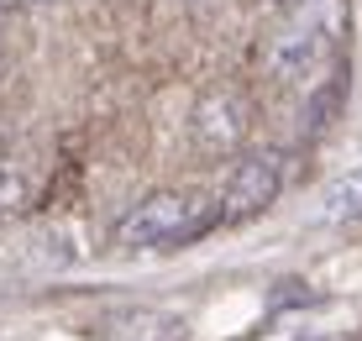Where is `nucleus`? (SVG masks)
Here are the masks:
<instances>
[{
    "mask_svg": "<svg viewBox=\"0 0 362 341\" xmlns=\"http://www.w3.org/2000/svg\"><path fill=\"white\" fill-rule=\"evenodd\" d=\"M221 216L210 210L205 195L194 189H163V195H147L142 205H132L116 221V242L121 247H179L194 242L199 231H210Z\"/></svg>",
    "mask_w": 362,
    "mask_h": 341,
    "instance_id": "f257e3e1",
    "label": "nucleus"
},
{
    "mask_svg": "<svg viewBox=\"0 0 362 341\" xmlns=\"http://www.w3.org/2000/svg\"><path fill=\"white\" fill-rule=\"evenodd\" d=\"M284 189V158L279 153H252L231 168L226 200H221V221H247L257 210H268Z\"/></svg>",
    "mask_w": 362,
    "mask_h": 341,
    "instance_id": "f03ea898",
    "label": "nucleus"
},
{
    "mask_svg": "<svg viewBox=\"0 0 362 341\" xmlns=\"http://www.w3.org/2000/svg\"><path fill=\"white\" fill-rule=\"evenodd\" d=\"M326 53H331V37L320 32V27H310V21H294L289 32L273 37L268 74L279 84H310L320 74V63H326Z\"/></svg>",
    "mask_w": 362,
    "mask_h": 341,
    "instance_id": "7ed1b4c3",
    "label": "nucleus"
},
{
    "mask_svg": "<svg viewBox=\"0 0 362 341\" xmlns=\"http://www.w3.org/2000/svg\"><path fill=\"white\" fill-rule=\"evenodd\" d=\"M189 132H194V142L205 147V153H236L242 137H247V100L231 95V90H210L194 105Z\"/></svg>",
    "mask_w": 362,
    "mask_h": 341,
    "instance_id": "20e7f679",
    "label": "nucleus"
},
{
    "mask_svg": "<svg viewBox=\"0 0 362 341\" xmlns=\"http://www.w3.org/2000/svg\"><path fill=\"white\" fill-rule=\"evenodd\" d=\"M110 341H184V320L168 310H127L110 320Z\"/></svg>",
    "mask_w": 362,
    "mask_h": 341,
    "instance_id": "39448f33",
    "label": "nucleus"
},
{
    "mask_svg": "<svg viewBox=\"0 0 362 341\" xmlns=\"http://www.w3.org/2000/svg\"><path fill=\"white\" fill-rule=\"evenodd\" d=\"M346 221H362V168L331 179L315 210V226H346Z\"/></svg>",
    "mask_w": 362,
    "mask_h": 341,
    "instance_id": "423d86ee",
    "label": "nucleus"
},
{
    "mask_svg": "<svg viewBox=\"0 0 362 341\" xmlns=\"http://www.w3.org/2000/svg\"><path fill=\"white\" fill-rule=\"evenodd\" d=\"M27 200H32V173H27V163H16V158L0 153V216L27 210Z\"/></svg>",
    "mask_w": 362,
    "mask_h": 341,
    "instance_id": "0eeeda50",
    "label": "nucleus"
},
{
    "mask_svg": "<svg viewBox=\"0 0 362 341\" xmlns=\"http://www.w3.org/2000/svg\"><path fill=\"white\" fill-rule=\"evenodd\" d=\"M284 305H315V294H310L299 279H289V284L273 289V310H284Z\"/></svg>",
    "mask_w": 362,
    "mask_h": 341,
    "instance_id": "6e6552de",
    "label": "nucleus"
},
{
    "mask_svg": "<svg viewBox=\"0 0 362 341\" xmlns=\"http://www.w3.org/2000/svg\"><path fill=\"white\" fill-rule=\"evenodd\" d=\"M0 153H6V132H0Z\"/></svg>",
    "mask_w": 362,
    "mask_h": 341,
    "instance_id": "1a4fd4ad",
    "label": "nucleus"
},
{
    "mask_svg": "<svg viewBox=\"0 0 362 341\" xmlns=\"http://www.w3.org/2000/svg\"><path fill=\"white\" fill-rule=\"evenodd\" d=\"M279 6H299V0H279Z\"/></svg>",
    "mask_w": 362,
    "mask_h": 341,
    "instance_id": "9d476101",
    "label": "nucleus"
}]
</instances>
